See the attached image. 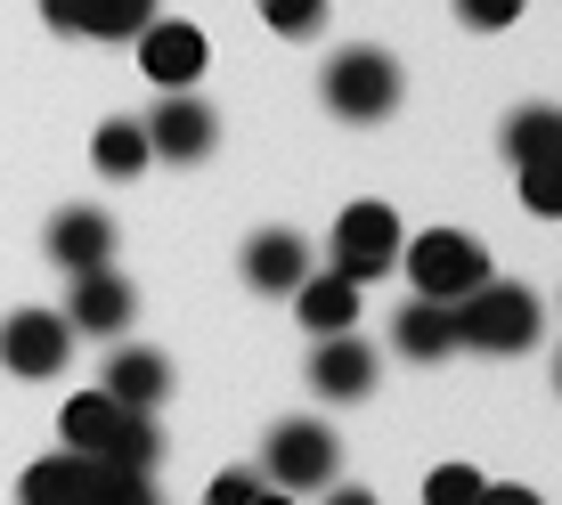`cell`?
<instances>
[{"instance_id": "obj_1", "label": "cell", "mask_w": 562, "mask_h": 505, "mask_svg": "<svg viewBox=\"0 0 562 505\" xmlns=\"http://www.w3.org/2000/svg\"><path fill=\"white\" fill-rule=\"evenodd\" d=\"M457 310V343L464 351H530L538 343V294L530 285H506V278H481Z\"/></svg>"}, {"instance_id": "obj_2", "label": "cell", "mask_w": 562, "mask_h": 505, "mask_svg": "<svg viewBox=\"0 0 562 505\" xmlns=\"http://www.w3.org/2000/svg\"><path fill=\"white\" fill-rule=\"evenodd\" d=\"M261 464H269V481H278L285 497H294V490H326V481L342 473V440L326 433L318 416H285L278 433H269Z\"/></svg>"}, {"instance_id": "obj_3", "label": "cell", "mask_w": 562, "mask_h": 505, "mask_svg": "<svg viewBox=\"0 0 562 505\" xmlns=\"http://www.w3.org/2000/svg\"><path fill=\"white\" fill-rule=\"evenodd\" d=\"M326 106L351 123H383L400 106V66L383 49H335L326 57Z\"/></svg>"}, {"instance_id": "obj_4", "label": "cell", "mask_w": 562, "mask_h": 505, "mask_svg": "<svg viewBox=\"0 0 562 505\" xmlns=\"http://www.w3.org/2000/svg\"><path fill=\"white\" fill-rule=\"evenodd\" d=\"M408 278H416L424 302H464L481 278H490V252L473 237H457V228H424L408 245Z\"/></svg>"}, {"instance_id": "obj_5", "label": "cell", "mask_w": 562, "mask_h": 505, "mask_svg": "<svg viewBox=\"0 0 562 505\" xmlns=\"http://www.w3.org/2000/svg\"><path fill=\"white\" fill-rule=\"evenodd\" d=\"M400 261V221H392V204H342V221H335V278H383V269Z\"/></svg>"}, {"instance_id": "obj_6", "label": "cell", "mask_w": 562, "mask_h": 505, "mask_svg": "<svg viewBox=\"0 0 562 505\" xmlns=\"http://www.w3.org/2000/svg\"><path fill=\"white\" fill-rule=\"evenodd\" d=\"M66 359H74V326L57 310H16L0 326V367H16V375H57Z\"/></svg>"}, {"instance_id": "obj_7", "label": "cell", "mask_w": 562, "mask_h": 505, "mask_svg": "<svg viewBox=\"0 0 562 505\" xmlns=\"http://www.w3.org/2000/svg\"><path fill=\"white\" fill-rule=\"evenodd\" d=\"M212 139H221V123H212V106L188 99V90H171V99L147 114V155H164V164H204Z\"/></svg>"}, {"instance_id": "obj_8", "label": "cell", "mask_w": 562, "mask_h": 505, "mask_svg": "<svg viewBox=\"0 0 562 505\" xmlns=\"http://www.w3.org/2000/svg\"><path fill=\"white\" fill-rule=\"evenodd\" d=\"M57 33H90V42H139L155 25V0H42Z\"/></svg>"}, {"instance_id": "obj_9", "label": "cell", "mask_w": 562, "mask_h": 505, "mask_svg": "<svg viewBox=\"0 0 562 505\" xmlns=\"http://www.w3.org/2000/svg\"><path fill=\"white\" fill-rule=\"evenodd\" d=\"M139 66H147L164 90H188V82L212 66V49H204L196 25H180V16H155V25L139 33Z\"/></svg>"}, {"instance_id": "obj_10", "label": "cell", "mask_w": 562, "mask_h": 505, "mask_svg": "<svg viewBox=\"0 0 562 505\" xmlns=\"http://www.w3.org/2000/svg\"><path fill=\"white\" fill-rule=\"evenodd\" d=\"M310 392L318 400H367L375 392V351L359 335H318L310 351Z\"/></svg>"}, {"instance_id": "obj_11", "label": "cell", "mask_w": 562, "mask_h": 505, "mask_svg": "<svg viewBox=\"0 0 562 505\" xmlns=\"http://www.w3.org/2000/svg\"><path fill=\"white\" fill-rule=\"evenodd\" d=\"M131 310H139V302H131V285L114 278V269H82L57 318H66L74 335H114V326H131Z\"/></svg>"}, {"instance_id": "obj_12", "label": "cell", "mask_w": 562, "mask_h": 505, "mask_svg": "<svg viewBox=\"0 0 562 505\" xmlns=\"http://www.w3.org/2000/svg\"><path fill=\"white\" fill-rule=\"evenodd\" d=\"M49 261L66 269V278L106 269V261H114V221H106V212H90V204L57 212V221H49Z\"/></svg>"}, {"instance_id": "obj_13", "label": "cell", "mask_w": 562, "mask_h": 505, "mask_svg": "<svg viewBox=\"0 0 562 505\" xmlns=\"http://www.w3.org/2000/svg\"><path fill=\"white\" fill-rule=\"evenodd\" d=\"M302 278H310V245L294 228H261V237L245 245V285H254V294H294Z\"/></svg>"}, {"instance_id": "obj_14", "label": "cell", "mask_w": 562, "mask_h": 505, "mask_svg": "<svg viewBox=\"0 0 562 505\" xmlns=\"http://www.w3.org/2000/svg\"><path fill=\"white\" fill-rule=\"evenodd\" d=\"M99 392H106L114 407H131V416H155V400L171 392V359H164V351H114Z\"/></svg>"}, {"instance_id": "obj_15", "label": "cell", "mask_w": 562, "mask_h": 505, "mask_svg": "<svg viewBox=\"0 0 562 505\" xmlns=\"http://www.w3.org/2000/svg\"><path fill=\"white\" fill-rule=\"evenodd\" d=\"M123 416H131V407H114L106 392H82V400H66L57 433H66V449H74V457H106V449H114V433H123Z\"/></svg>"}, {"instance_id": "obj_16", "label": "cell", "mask_w": 562, "mask_h": 505, "mask_svg": "<svg viewBox=\"0 0 562 505\" xmlns=\"http://www.w3.org/2000/svg\"><path fill=\"white\" fill-rule=\"evenodd\" d=\"M392 343H400L408 359H449V351H457V310H449V302H424V294H416V302L392 318Z\"/></svg>"}, {"instance_id": "obj_17", "label": "cell", "mask_w": 562, "mask_h": 505, "mask_svg": "<svg viewBox=\"0 0 562 505\" xmlns=\"http://www.w3.org/2000/svg\"><path fill=\"white\" fill-rule=\"evenodd\" d=\"M16 497L25 505H90V457H42L25 464V481H16Z\"/></svg>"}, {"instance_id": "obj_18", "label": "cell", "mask_w": 562, "mask_h": 505, "mask_svg": "<svg viewBox=\"0 0 562 505\" xmlns=\"http://www.w3.org/2000/svg\"><path fill=\"white\" fill-rule=\"evenodd\" d=\"M294 302H302V326H318V335H351V318H359V285H351V278H335V269L302 278V285H294Z\"/></svg>"}, {"instance_id": "obj_19", "label": "cell", "mask_w": 562, "mask_h": 505, "mask_svg": "<svg viewBox=\"0 0 562 505\" xmlns=\"http://www.w3.org/2000/svg\"><path fill=\"white\" fill-rule=\"evenodd\" d=\"M506 155L514 164H562V106H521L506 123Z\"/></svg>"}, {"instance_id": "obj_20", "label": "cell", "mask_w": 562, "mask_h": 505, "mask_svg": "<svg viewBox=\"0 0 562 505\" xmlns=\"http://www.w3.org/2000/svg\"><path fill=\"white\" fill-rule=\"evenodd\" d=\"M90 155H99L106 180H131V171H147V123H106Z\"/></svg>"}, {"instance_id": "obj_21", "label": "cell", "mask_w": 562, "mask_h": 505, "mask_svg": "<svg viewBox=\"0 0 562 505\" xmlns=\"http://www.w3.org/2000/svg\"><path fill=\"white\" fill-rule=\"evenodd\" d=\"M90 505H155V481L114 457H90Z\"/></svg>"}, {"instance_id": "obj_22", "label": "cell", "mask_w": 562, "mask_h": 505, "mask_svg": "<svg viewBox=\"0 0 562 505\" xmlns=\"http://www.w3.org/2000/svg\"><path fill=\"white\" fill-rule=\"evenodd\" d=\"M114 464H131V473H155V457H164V433H155V416H123V433H114Z\"/></svg>"}, {"instance_id": "obj_23", "label": "cell", "mask_w": 562, "mask_h": 505, "mask_svg": "<svg viewBox=\"0 0 562 505\" xmlns=\"http://www.w3.org/2000/svg\"><path fill=\"white\" fill-rule=\"evenodd\" d=\"M490 481L473 473V464H440V473H424V505H473Z\"/></svg>"}, {"instance_id": "obj_24", "label": "cell", "mask_w": 562, "mask_h": 505, "mask_svg": "<svg viewBox=\"0 0 562 505\" xmlns=\"http://www.w3.org/2000/svg\"><path fill=\"white\" fill-rule=\"evenodd\" d=\"M521 204L562 221V164H521Z\"/></svg>"}, {"instance_id": "obj_25", "label": "cell", "mask_w": 562, "mask_h": 505, "mask_svg": "<svg viewBox=\"0 0 562 505\" xmlns=\"http://www.w3.org/2000/svg\"><path fill=\"white\" fill-rule=\"evenodd\" d=\"M261 16L278 33H294V42H310V33L326 25V0H261Z\"/></svg>"}, {"instance_id": "obj_26", "label": "cell", "mask_w": 562, "mask_h": 505, "mask_svg": "<svg viewBox=\"0 0 562 505\" xmlns=\"http://www.w3.org/2000/svg\"><path fill=\"white\" fill-rule=\"evenodd\" d=\"M457 16L473 33H497V25H514V16H521V0H457Z\"/></svg>"}, {"instance_id": "obj_27", "label": "cell", "mask_w": 562, "mask_h": 505, "mask_svg": "<svg viewBox=\"0 0 562 505\" xmlns=\"http://www.w3.org/2000/svg\"><path fill=\"white\" fill-rule=\"evenodd\" d=\"M254 497H261V473H221L204 505H254Z\"/></svg>"}, {"instance_id": "obj_28", "label": "cell", "mask_w": 562, "mask_h": 505, "mask_svg": "<svg viewBox=\"0 0 562 505\" xmlns=\"http://www.w3.org/2000/svg\"><path fill=\"white\" fill-rule=\"evenodd\" d=\"M473 505H547V497H538V490H514V481H506V490H481Z\"/></svg>"}, {"instance_id": "obj_29", "label": "cell", "mask_w": 562, "mask_h": 505, "mask_svg": "<svg viewBox=\"0 0 562 505\" xmlns=\"http://www.w3.org/2000/svg\"><path fill=\"white\" fill-rule=\"evenodd\" d=\"M326 505H375L367 490H342V481H326Z\"/></svg>"}, {"instance_id": "obj_30", "label": "cell", "mask_w": 562, "mask_h": 505, "mask_svg": "<svg viewBox=\"0 0 562 505\" xmlns=\"http://www.w3.org/2000/svg\"><path fill=\"white\" fill-rule=\"evenodd\" d=\"M254 505H294V497H285V490H269V481H261V497Z\"/></svg>"}, {"instance_id": "obj_31", "label": "cell", "mask_w": 562, "mask_h": 505, "mask_svg": "<svg viewBox=\"0 0 562 505\" xmlns=\"http://www.w3.org/2000/svg\"><path fill=\"white\" fill-rule=\"evenodd\" d=\"M554 383H562V367H554Z\"/></svg>"}]
</instances>
